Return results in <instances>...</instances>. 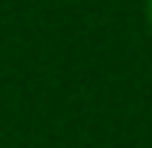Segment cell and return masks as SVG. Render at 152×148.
Instances as JSON below:
<instances>
[{"label": "cell", "mask_w": 152, "mask_h": 148, "mask_svg": "<svg viewBox=\"0 0 152 148\" xmlns=\"http://www.w3.org/2000/svg\"><path fill=\"white\" fill-rule=\"evenodd\" d=\"M146 13H149V26H152V0H149V6H146Z\"/></svg>", "instance_id": "cell-1"}]
</instances>
